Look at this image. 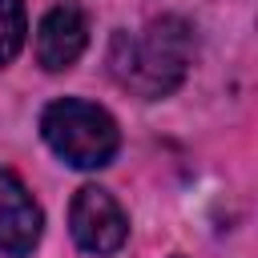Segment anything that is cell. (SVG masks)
Returning a JSON list of instances; mask_svg holds the SVG:
<instances>
[{"label": "cell", "mask_w": 258, "mask_h": 258, "mask_svg": "<svg viewBox=\"0 0 258 258\" xmlns=\"http://www.w3.org/2000/svg\"><path fill=\"white\" fill-rule=\"evenodd\" d=\"M189 52H194L189 24L181 16H161L137 36H117L109 64L125 89L141 97H165L181 85Z\"/></svg>", "instance_id": "cell-1"}, {"label": "cell", "mask_w": 258, "mask_h": 258, "mask_svg": "<svg viewBox=\"0 0 258 258\" xmlns=\"http://www.w3.org/2000/svg\"><path fill=\"white\" fill-rule=\"evenodd\" d=\"M40 133H44L48 149L56 157H64L69 165H77V169H101V165H109L117 157V145H121L117 121L101 105L81 101V97L52 101L40 113Z\"/></svg>", "instance_id": "cell-2"}, {"label": "cell", "mask_w": 258, "mask_h": 258, "mask_svg": "<svg viewBox=\"0 0 258 258\" xmlns=\"http://www.w3.org/2000/svg\"><path fill=\"white\" fill-rule=\"evenodd\" d=\"M69 230H73V238H77L81 250H89V254H113L129 238V218L113 202L109 189L81 185L77 198H73V206H69Z\"/></svg>", "instance_id": "cell-3"}, {"label": "cell", "mask_w": 258, "mask_h": 258, "mask_svg": "<svg viewBox=\"0 0 258 258\" xmlns=\"http://www.w3.org/2000/svg\"><path fill=\"white\" fill-rule=\"evenodd\" d=\"M40 230H44L40 206L12 169H0V254L28 258L32 246L40 242Z\"/></svg>", "instance_id": "cell-4"}, {"label": "cell", "mask_w": 258, "mask_h": 258, "mask_svg": "<svg viewBox=\"0 0 258 258\" xmlns=\"http://www.w3.org/2000/svg\"><path fill=\"white\" fill-rule=\"evenodd\" d=\"M89 44V16L77 4H56L44 12L36 28V60L52 73L69 69Z\"/></svg>", "instance_id": "cell-5"}, {"label": "cell", "mask_w": 258, "mask_h": 258, "mask_svg": "<svg viewBox=\"0 0 258 258\" xmlns=\"http://www.w3.org/2000/svg\"><path fill=\"white\" fill-rule=\"evenodd\" d=\"M24 32H28L24 4H20V0H0V64H8V60L20 52Z\"/></svg>", "instance_id": "cell-6"}]
</instances>
